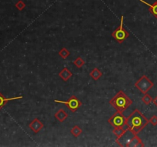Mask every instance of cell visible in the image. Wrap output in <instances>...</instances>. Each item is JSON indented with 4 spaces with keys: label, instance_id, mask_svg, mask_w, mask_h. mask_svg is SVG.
<instances>
[{
    "label": "cell",
    "instance_id": "obj_1",
    "mask_svg": "<svg viewBox=\"0 0 157 147\" xmlns=\"http://www.w3.org/2000/svg\"><path fill=\"white\" fill-rule=\"evenodd\" d=\"M149 124V120L138 109H135L128 117H126L125 126L134 134H138Z\"/></svg>",
    "mask_w": 157,
    "mask_h": 147
},
{
    "label": "cell",
    "instance_id": "obj_2",
    "mask_svg": "<svg viewBox=\"0 0 157 147\" xmlns=\"http://www.w3.org/2000/svg\"><path fill=\"white\" fill-rule=\"evenodd\" d=\"M110 104L114 107L117 112L124 113L133 104V100L123 91L120 90L114 97L110 100Z\"/></svg>",
    "mask_w": 157,
    "mask_h": 147
},
{
    "label": "cell",
    "instance_id": "obj_3",
    "mask_svg": "<svg viewBox=\"0 0 157 147\" xmlns=\"http://www.w3.org/2000/svg\"><path fill=\"white\" fill-rule=\"evenodd\" d=\"M124 16L121 15L120 18V23L119 27H117V29H115L114 31L112 32V37L114 38L115 40L117 41V42L121 44L126 40V38L130 36V34L126 29H124Z\"/></svg>",
    "mask_w": 157,
    "mask_h": 147
},
{
    "label": "cell",
    "instance_id": "obj_4",
    "mask_svg": "<svg viewBox=\"0 0 157 147\" xmlns=\"http://www.w3.org/2000/svg\"><path fill=\"white\" fill-rule=\"evenodd\" d=\"M134 86L140 91L143 94H145L146 93L149 92L153 88L154 84L150 81V79L146 77V75H143L138 81H136Z\"/></svg>",
    "mask_w": 157,
    "mask_h": 147
},
{
    "label": "cell",
    "instance_id": "obj_5",
    "mask_svg": "<svg viewBox=\"0 0 157 147\" xmlns=\"http://www.w3.org/2000/svg\"><path fill=\"white\" fill-rule=\"evenodd\" d=\"M55 102L64 104L66 107H67V108H68L72 113H75V112L82 106V103H81V100H79L78 98H77L76 96H74V95H72L71 97H69V98L67 100H65V101H64V100H55Z\"/></svg>",
    "mask_w": 157,
    "mask_h": 147
},
{
    "label": "cell",
    "instance_id": "obj_6",
    "mask_svg": "<svg viewBox=\"0 0 157 147\" xmlns=\"http://www.w3.org/2000/svg\"><path fill=\"white\" fill-rule=\"evenodd\" d=\"M126 117L124 114L122 113L117 112L108 119L107 122L114 128H117V127H124L126 124Z\"/></svg>",
    "mask_w": 157,
    "mask_h": 147
},
{
    "label": "cell",
    "instance_id": "obj_7",
    "mask_svg": "<svg viewBox=\"0 0 157 147\" xmlns=\"http://www.w3.org/2000/svg\"><path fill=\"white\" fill-rule=\"evenodd\" d=\"M134 133L130 131L129 129H126L124 131V133L121 136H120L116 139V142L120 146L127 147V145L131 140V139L134 136Z\"/></svg>",
    "mask_w": 157,
    "mask_h": 147
},
{
    "label": "cell",
    "instance_id": "obj_8",
    "mask_svg": "<svg viewBox=\"0 0 157 147\" xmlns=\"http://www.w3.org/2000/svg\"><path fill=\"white\" fill-rule=\"evenodd\" d=\"M29 128L33 131L34 133H39L44 128V124L38 118L34 119L29 125Z\"/></svg>",
    "mask_w": 157,
    "mask_h": 147
},
{
    "label": "cell",
    "instance_id": "obj_9",
    "mask_svg": "<svg viewBox=\"0 0 157 147\" xmlns=\"http://www.w3.org/2000/svg\"><path fill=\"white\" fill-rule=\"evenodd\" d=\"M144 146V144H143V141L141 140L140 138L139 137L137 134L134 135L131 140L130 141V142L127 145V147H143Z\"/></svg>",
    "mask_w": 157,
    "mask_h": 147
},
{
    "label": "cell",
    "instance_id": "obj_10",
    "mask_svg": "<svg viewBox=\"0 0 157 147\" xmlns=\"http://www.w3.org/2000/svg\"><path fill=\"white\" fill-rule=\"evenodd\" d=\"M58 76L62 81L66 82V81H69V79L72 77L71 71H70L69 69L67 68V67H64L61 71H60L58 74Z\"/></svg>",
    "mask_w": 157,
    "mask_h": 147
},
{
    "label": "cell",
    "instance_id": "obj_11",
    "mask_svg": "<svg viewBox=\"0 0 157 147\" xmlns=\"http://www.w3.org/2000/svg\"><path fill=\"white\" fill-rule=\"evenodd\" d=\"M140 2H141V3H143V4H145L146 5H147L148 7H149V12H150L156 19H157V1H156V2L152 3V4L146 3L145 0H140Z\"/></svg>",
    "mask_w": 157,
    "mask_h": 147
},
{
    "label": "cell",
    "instance_id": "obj_12",
    "mask_svg": "<svg viewBox=\"0 0 157 147\" xmlns=\"http://www.w3.org/2000/svg\"><path fill=\"white\" fill-rule=\"evenodd\" d=\"M68 116V114H67L66 111H64V110L60 109L58 111H57L55 114V117L59 121L60 123H63Z\"/></svg>",
    "mask_w": 157,
    "mask_h": 147
},
{
    "label": "cell",
    "instance_id": "obj_13",
    "mask_svg": "<svg viewBox=\"0 0 157 147\" xmlns=\"http://www.w3.org/2000/svg\"><path fill=\"white\" fill-rule=\"evenodd\" d=\"M102 75L103 73L98 67H94L90 73V76L91 77V78L93 79L94 81H98L102 77Z\"/></svg>",
    "mask_w": 157,
    "mask_h": 147
},
{
    "label": "cell",
    "instance_id": "obj_14",
    "mask_svg": "<svg viewBox=\"0 0 157 147\" xmlns=\"http://www.w3.org/2000/svg\"><path fill=\"white\" fill-rule=\"evenodd\" d=\"M83 133V130L82 129L78 126L77 125H75L71 128V133L72 136H74V137H78L79 136L81 135V133Z\"/></svg>",
    "mask_w": 157,
    "mask_h": 147
},
{
    "label": "cell",
    "instance_id": "obj_15",
    "mask_svg": "<svg viewBox=\"0 0 157 147\" xmlns=\"http://www.w3.org/2000/svg\"><path fill=\"white\" fill-rule=\"evenodd\" d=\"M70 55H71V52L66 47H62L58 52V55L63 59H67V57H69Z\"/></svg>",
    "mask_w": 157,
    "mask_h": 147
},
{
    "label": "cell",
    "instance_id": "obj_16",
    "mask_svg": "<svg viewBox=\"0 0 157 147\" xmlns=\"http://www.w3.org/2000/svg\"><path fill=\"white\" fill-rule=\"evenodd\" d=\"M141 100L143 101V104H145L146 105H150L151 103L153 101V98L150 96L148 93L143 94V96L141 98Z\"/></svg>",
    "mask_w": 157,
    "mask_h": 147
},
{
    "label": "cell",
    "instance_id": "obj_17",
    "mask_svg": "<svg viewBox=\"0 0 157 147\" xmlns=\"http://www.w3.org/2000/svg\"><path fill=\"white\" fill-rule=\"evenodd\" d=\"M73 63H74V65H75L77 68H81V67L85 64L84 60L81 56H78V57H77L76 59L74 60Z\"/></svg>",
    "mask_w": 157,
    "mask_h": 147
},
{
    "label": "cell",
    "instance_id": "obj_18",
    "mask_svg": "<svg viewBox=\"0 0 157 147\" xmlns=\"http://www.w3.org/2000/svg\"><path fill=\"white\" fill-rule=\"evenodd\" d=\"M125 130H126V128H124V127H117V128H114V130H113V133H114L117 137H118V136H121L122 134L124 133Z\"/></svg>",
    "mask_w": 157,
    "mask_h": 147
},
{
    "label": "cell",
    "instance_id": "obj_19",
    "mask_svg": "<svg viewBox=\"0 0 157 147\" xmlns=\"http://www.w3.org/2000/svg\"><path fill=\"white\" fill-rule=\"evenodd\" d=\"M15 7L19 10V11H21L23 10L25 7V4L24 2H22L21 0H19V2L15 4Z\"/></svg>",
    "mask_w": 157,
    "mask_h": 147
},
{
    "label": "cell",
    "instance_id": "obj_20",
    "mask_svg": "<svg viewBox=\"0 0 157 147\" xmlns=\"http://www.w3.org/2000/svg\"><path fill=\"white\" fill-rule=\"evenodd\" d=\"M149 121H150V124H152L153 126H157V116H156V115L152 116L149 120Z\"/></svg>",
    "mask_w": 157,
    "mask_h": 147
},
{
    "label": "cell",
    "instance_id": "obj_21",
    "mask_svg": "<svg viewBox=\"0 0 157 147\" xmlns=\"http://www.w3.org/2000/svg\"><path fill=\"white\" fill-rule=\"evenodd\" d=\"M152 102H153V104L157 107V96L153 99V101H152Z\"/></svg>",
    "mask_w": 157,
    "mask_h": 147
}]
</instances>
